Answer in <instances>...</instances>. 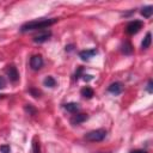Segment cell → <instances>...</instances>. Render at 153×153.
I'll use <instances>...</instances> for the list:
<instances>
[{
  "label": "cell",
  "mask_w": 153,
  "mask_h": 153,
  "mask_svg": "<svg viewBox=\"0 0 153 153\" xmlns=\"http://www.w3.org/2000/svg\"><path fill=\"white\" fill-rule=\"evenodd\" d=\"M146 90H147L148 93H152V92H153V81H152V80H148V84H147Z\"/></svg>",
  "instance_id": "44dd1931"
},
{
  "label": "cell",
  "mask_w": 153,
  "mask_h": 153,
  "mask_svg": "<svg viewBox=\"0 0 153 153\" xmlns=\"http://www.w3.org/2000/svg\"><path fill=\"white\" fill-rule=\"evenodd\" d=\"M87 118H88V116H87L86 114H76V115H73V116L71 117V124H73V126H79V124H81L82 122L87 121Z\"/></svg>",
  "instance_id": "52a82bcc"
},
{
  "label": "cell",
  "mask_w": 153,
  "mask_h": 153,
  "mask_svg": "<svg viewBox=\"0 0 153 153\" xmlns=\"http://www.w3.org/2000/svg\"><path fill=\"white\" fill-rule=\"evenodd\" d=\"M105 136H106V130L100 128V129L91 130L87 134H85V140L91 141V142H99V141H103Z\"/></svg>",
  "instance_id": "7a4b0ae2"
},
{
  "label": "cell",
  "mask_w": 153,
  "mask_h": 153,
  "mask_svg": "<svg viewBox=\"0 0 153 153\" xmlns=\"http://www.w3.org/2000/svg\"><path fill=\"white\" fill-rule=\"evenodd\" d=\"M129 153H147V151H145V149H134V151H130Z\"/></svg>",
  "instance_id": "cb8c5ba5"
},
{
  "label": "cell",
  "mask_w": 153,
  "mask_h": 153,
  "mask_svg": "<svg viewBox=\"0 0 153 153\" xmlns=\"http://www.w3.org/2000/svg\"><path fill=\"white\" fill-rule=\"evenodd\" d=\"M97 53H98V50H97L96 48L81 50V51H79V57H80L82 61H88V60H91L94 55H97Z\"/></svg>",
  "instance_id": "8992f818"
},
{
  "label": "cell",
  "mask_w": 153,
  "mask_h": 153,
  "mask_svg": "<svg viewBox=\"0 0 153 153\" xmlns=\"http://www.w3.org/2000/svg\"><path fill=\"white\" fill-rule=\"evenodd\" d=\"M63 108L68 111V112H72V114H75L79 111V104L78 103H74V102H71V103H66L63 105Z\"/></svg>",
  "instance_id": "30bf717a"
},
{
  "label": "cell",
  "mask_w": 153,
  "mask_h": 153,
  "mask_svg": "<svg viewBox=\"0 0 153 153\" xmlns=\"http://www.w3.org/2000/svg\"><path fill=\"white\" fill-rule=\"evenodd\" d=\"M24 110L29 114V115H36V112H37V110L33 108V105H31V104H26L25 106H24Z\"/></svg>",
  "instance_id": "e0dca14e"
},
{
  "label": "cell",
  "mask_w": 153,
  "mask_h": 153,
  "mask_svg": "<svg viewBox=\"0 0 153 153\" xmlns=\"http://www.w3.org/2000/svg\"><path fill=\"white\" fill-rule=\"evenodd\" d=\"M43 85H44L45 87H50V88H53V87L56 86V80H55L53 76L48 75V76H45V79L43 80Z\"/></svg>",
  "instance_id": "9a60e30c"
},
{
  "label": "cell",
  "mask_w": 153,
  "mask_h": 153,
  "mask_svg": "<svg viewBox=\"0 0 153 153\" xmlns=\"http://www.w3.org/2000/svg\"><path fill=\"white\" fill-rule=\"evenodd\" d=\"M151 43H152V33L151 32H147L142 43H141V48L142 49H148L151 47Z\"/></svg>",
  "instance_id": "4fadbf2b"
},
{
  "label": "cell",
  "mask_w": 153,
  "mask_h": 153,
  "mask_svg": "<svg viewBox=\"0 0 153 153\" xmlns=\"http://www.w3.org/2000/svg\"><path fill=\"white\" fill-rule=\"evenodd\" d=\"M140 13H141V16H143L145 18H149V17L152 16V13H153V6L148 5V6L142 7L141 11H140Z\"/></svg>",
  "instance_id": "5bb4252c"
},
{
  "label": "cell",
  "mask_w": 153,
  "mask_h": 153,
  "mask_svg": "<svg viewBox=\"0 0 153 153\" xmlns=\"http://www.w3.org/2000/svg\"><path fill=\"white\" fill-rule=\"evenodd\" d=\"M0 152L1 153H11V147H10V145H1L0 146Z\"/></svg>",
  "instance_id": "d6986e66"
},
{
  "label": "cell",
  "mask_w": 153,
  "mask_h": 153,
  "mask_svg": "<svg viewBox=\"0 0 153 153\" xmlns=\"http://www.w3.org/2000/svg\"><path fill=\"white\" fill-rule=\"evenodd\" d=\"M32 153H41L39 141H37V137H33L32 140Z\"/></svg>",
  "instance_id": "2e32d148"
},
{
  "label": "cell",
  "mask_w": 153,
  "mask_h": 153,
  "mask_svg": "<svg viewBox=\"0 0 153 153\" xmlns=\"http://www.w3.org/2000/svg\"><path fill=\"white\" fill-rule=\"evenodd\" d=\"M29 92H30L35 98H39V97H41V91L37 90V88H35V87H31V88L29 90Z\"/></svg>",
  "instance_id": "ac0fdd59"
},
{
  "label": "cell",
  "mask_w": 153,
  "mask_h": 153,
  "mask_svg": "<svg viewBox=\"0 0 153 153\" xmlns=\"http://www.w3.org/2000/svg\"><path fill=\"white\" fill-rule=\"evenodd\" d=\"M5 86H6V80H5L4 76H0V90L4 88Z\"/></svg>",
  "instance_id": "603a6c76"
},
{
  "label": "cell",
  "mask_w": 153,
  "mask_h": 153,
  "mask_svg": "<svg viewBox=\"0 0 153 153\" xmlns=\"http://www.w3.org/2000/svg\"><path fill=\"white\" fill-rule=\"evenodd\" d=\"M82 79L85 81H91L93 79V75H91V74H82Z\"/></svg>",
  "instance_id": "7402d4cb"
},
{
  "label": "cell",
  "mask_w": 153,
  "mask_h": 153,
  "mask_svg": "<svg viewBox=\"0 0 153 153\" xmlns=\"http://www.w3.org/2000/svg\"><path fill=\"white\" fill-rule=\"evenodd\" d=\"M59 19L57 18H43V19H36V20H31L27 22L25 24H23L20 26V32H27V31H32V30H38V29H44V27H49L53 24H55Z\"/></svg>",
  "instance_id": "6da1fadb"
},
{
  "label": "cell",
  "mask_w": 153,
  "mask_h": 153,
  "mask_svg": "<svg viewBox=\"0 0 153 153\" xmlns=\"http://www.w3.org/2000/svg\"><path fill=\"white\" fill-rule=\"evenodd\" d=\"M122 90H123V86H122V84H121L120 81H115V82H112V84L108 87V91H109L110 93L115 94V96L120 94V93L122 92Z\"/></svg>",
  "instance_id": "9c48e42d"
},
{
  "label": "cell",
  "mask_w": 153,
  "mask_h": 153,
  "mask_svg": "<svg viewBox=\"0 0 153 153\" xmlns=\"http://www.w3.org/2000/svg\"><path fill=\"white\" fill-rule=\"evenodd\" d=\"M82 72H84V68H82V67H79V68L76 69L75 74H74V79H75V80H78V79L82 75Z\"/></svg>",
  "instance_id": "ffe728a7"
},
{
  "label": "cell",
  "mask_w": 153,
  "mask_h": 153,
  "mask_svg": "<svg viewBox=\"0 0 153 153\" xmlns=\"http://www.w3.org/2000/svg\"><path fill=\"white\" fill-rule=\"evenodd\" d=\"M73 48H74V45H73V44L66 45V51H72V50H73Z\"/></svg>",
  "instance_id": "d4e9b609"
},
{
  "label": "cell",
  "mask_w": 153,
  "mask_h": 153,
  "mask_svg": "<svg viewBox=\"0 0 153 153\" xmlns=\"http://www.w3.org/2000/svg\"><path fill=\"white\" fill-rule=\"evenodd\" d=\"M50 37H51V31H44V32H41V33L36 35L33 37V42L35 43H43V42L48 41Z\"/></svg>",
  "instance_id": "ba28073f"
},
{
  "label": "cell",
  "mask_w": 153,
  "mask_h": 153,
  "mask_svg": "<svg viewBox=\"0 0 153 153\" xmlns=\"http://www.w3.org/2000/svg\"><path fill=\"white\" fill-rule=\"evenodd\" d=\"M6 73H7L8 79H10L12 82H17V81L19 80V73H18V69H17V67H16L14 65L7 66Z\"/></svg>",
  "instance_id": "5b68a950"
},
{
  "label": "cell",
  "mask_w": 153,
  "mask_h": 153,
  "mask_svg": "<svg viewBox=\"0 0 153 153\" xmlns=\"http://www.w3.org/2000/svg\"><path fill=\"white\" fill-rule=\"evenodd\" d=\"M80 93H81V96H82L84 98H87V99H91V98L94 96V91H93L91 87H88V86L82 87L81 91H80Z\"/></svg>",
  "instance_id": "8fae6325"
},
{
  "label": "cell",
  "mask_w": 153,
  "mask_h": 153,
  "mask_svg": "<svg viewBox=\"0 0 153 153\" xmlns=\"http://www.w3.org/2000/svg\"><path fill=\"white\" fill-rule=\"evenodd\" d=\"M43 59H42V56L41 55H32L31 57H30V67H31V69H33V71H38V69H41L42 68V66H43Z\"/></svg>",
  "instance_id": "277c9868"
},
{
  "label": "cell",
  "mask_w": 153,
  "mask_h": 153,
  "mask_svg": "<svg viewBox=\"0 0 153 153\" xmlns=\"http://www.w3.org/2000/svg\"><path fill=\"white\" fill-rule=\"evenodd\" d=\"M142 22L141 20H131L126 26V32L128 35H135L142 29Z\"/></svg>",
  "instance_id": "3957f363"
},
{
  "label": "cell",
  "mask_w": 153,
  "mask_h": 153,
  "mask_svg": "<svg viewBox=\"0 0 153 153\" xmlns=\"http://www.w3.org/2000/svg\"><path fill=\"white\" fill-rule=\"evenodd\" d=\"M121 51H122L124 55H130V54L133 53V45L130 44V42L124 41V43L121 45Z\"/></svg>",
  "instance_id": "7c38bea8"
}]
</instances>
